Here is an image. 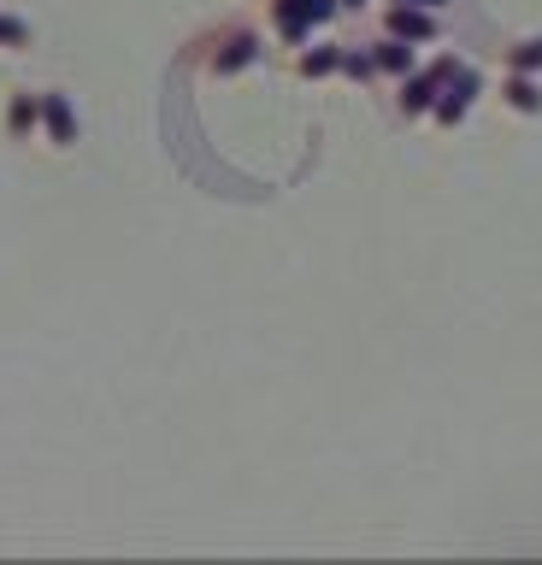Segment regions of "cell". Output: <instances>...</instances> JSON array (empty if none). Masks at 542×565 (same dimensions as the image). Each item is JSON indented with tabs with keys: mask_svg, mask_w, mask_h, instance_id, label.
Returning a JSON list of instances; mask_svg holds the SVG:
<instances>
[{
	"mask_svg": "<svg viewBox=\"0 0 542 565\" xmlns=\"http://www.w3.org/2000/svg\"><path fill=\"white\" fill-rule=\"evenodd\" d=\"M337 7L342 0H266V24H272V35L284 47H301L312 35V24H325Z\"/></svg>",
	"mask_w": 542,
	"mask_h": 565,
	"instance_id": "cell-1",
	"label": "cell"
},
{
	"mask_svg": "<svg viewBox=\"0 0 542 565\" xmlns=\"http://www.w3.org/2000/svg\"><path fill=\"white\" fill-rule=\"evenodd\" d=\"M259 60V35L242 30V24H224L213 42H206V71L213 77H236V71H248Z\"/></svg>",
	"mask_w": 542,
	"mask_h": 565,
	"instance_id": "cell-2",
	"label": "cell"
},
{
	"mask_svg": "<svg viewBox=\"0 0 542 565\" xmlns=\"http://www.w3.org/2000/svg\"><path fill=\"white\" fill-rule=\"evenodd\" d=\"M454 71H460V60H454V53H443L436 65L413 71V77H401V113H407V118L431 113V106L443 100V88H448V77H454Z\"/></svg>",
	"mask_w": 542,
	"mask_h": 565,
	"instance_id": "cell-3",
	"label": "cell"
},
{
	"mask_svg": "<svg viewBox=\"0 0 542 565\" xmlns=\"http://www.w3.org/2000/svg\"><path fill=\"white\" fill-rule=\"evenodd\" d=\"M42 141L47 148H72L77 141V113L65 95H54V88H42Z\"/></svg>",
	"mask_w": 542,
	"mask_h": 565,
	"instance_id": "cell-4",
	"label": "cell"
},
{
	"mask_svg": "<svg viewBox=\"0 0 542 565\" xmlns=\"http://www.w3.org/2000/svg\"><path fill=\"white\" fill-rule=\"evenodd\" d=\"M0 130L12 141H30L42 130V95H30V88H12L7 95V113H0Z\"/></svg>",
	"mask_w": 542,
	"mask_h": 565,
	"instance_id": "cell-5",
	"label": "cell"
},
{
	"mask_svg": "<svg viewBox=\"0 0 542 565\" xmlns=\"http://www.w3.org/2000/svg\"><path fill=\"white\" fill-rule=\"evenodd\" d=\"M471 95H478V71H471V65H460V71L448 77L443 100L431 106V113H436V124H443V130H448V124H460V118H466V106H471Z\"/></svg>",
	"mask_w": 542,
	"mask_h": 565,
	"instance_id": "cell-6",
	"label": "cell"
},
{
	"mask_svg": "<svg viewBox=\"0 0 542 565\" xmlns=\"http://www.w3.org/2000/svg\"><path fill=\"white\" fill-rule=\"evenodd\" d=\"M383 30L401 35V42H431L436 18H431V7H390V12H383Z\"/></svg>",
	"mask_w": 542,
	"mask_h": 565,
	"instance_id": "cell-7",
	"label": "cell"
},
{
	"mask_svg": "<svg viewBox=\"0 0 542 565\" xmlns=\"http://www.w3.org/2000/svg\"><path fill=\"white\" fill-rule=\"evenodd\" d=\"M372 60H378L383 77H413V47L401 42V35H383V42L372 47Z\"/></svg>",
	"mask_w": 542,
	"mask_h": 565,
	"instance_id": "cell-8",
	"label": "cell"
},
{
	"mask_svg": "<svg viewBox=\"0 0 542 565\" xmlns=\"http://www.w3.org/2000/svg\"><path fill=\"white\" fill-rule=\"evenodd\" d=\"M501 100L513 106V113H542V88H536L531 71H513V77L501 83Z\"/></svg>",
	"mask_w": 542,
	"mask_h": 565,
	"instance_id": "cell-9",
	"label": "cell"
},
{
	"mask_svg": "<svg viewBox=\"0 0 542 565\" xmlns=\"http://www.w3.org/2000/svg\"><path fill=\"white\" fill-rule=\"evenodd\" d=\"M342 53L348 47H307V53H295V71H301V77H337L342 71Z\"/></svg>",
	"mask_w": 542,
	"mask_h": 565,
	"instance_id": "cell-10",
	"label": "cell"
},
{
	"mask_svg": "<svg viewBox=\"0 0 542 565\" xmlns=\"http://www.w3.org/2000/svg\"><path fill=\"white\" fill-rule=\"evenodd\" d=\"M19 47H30V24L12 12H0V53H19Z\"/></svg>",
	"mask_w": 542,
	"mask_h": 565,
	"instance_id": "cell-11",
	"label": "cell"
},
{
	"mask_svg": "<svg viewBox=\"0 0 542 565\" xmlns=\"http://www.w3.org/2000/svg\"><path fill=\"white\" fill-rule=\"evenodd\" d=\"M342 77L372 83V77H378V60H372V53H354V47H348V53H342Z\"/></svg>",
	"mask_w": 542,
	"mask_h": 565,
	"instance_id": "cell-12",
	"label": "cell"
},
{
	"mask_svg": "<svg viewBox=\"0 0 542 565\" xmlns=\"http://www.w3.org/2000/svg\"><path fill=\"white\" fill-rule=\"evenodd\" d=\"M507 65H513V71H536V65H542V42L513 47V53H507Z\"/></svg>",
	"mask_w": 542,
	"mask_h": 565,
	"instance_id": "cell-13",
	"label": "cell"
},
{
	"mask_svg": "<svg viewBox=\"0 0 542 565\" xmlns=\"http://www.w3.org/2000/svg\"><path fill=\"white\" fill-rule=\"evenodd\" d=\"M390 7H443V0H390Z\"/></svg>",
	"mask_w": 542,
	"mask_h": 565,
	"instance_id": "cell-14",
	"label": "cell"
},
{
	"mask_svg": "<svg viewBox=\"0 0 542 565\" xmlns=\"http://www.w3.org/2000/svg\"><path fill=\"white\" fill-rule=\"evenodd\" d=\"M342 7H365V0H342Z\"/></svg>",
	"mask_w": 542,
	"mask_h": 565,
	"instance_id": "cell-15",
	"label": "cell"
}]
</instances>
